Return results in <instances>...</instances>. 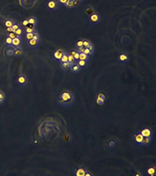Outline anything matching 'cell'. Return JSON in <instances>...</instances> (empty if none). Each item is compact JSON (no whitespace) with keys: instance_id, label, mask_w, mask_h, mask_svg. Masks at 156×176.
<instances>
[{"instance_id":"1","label":"cell","mask_w":156,"mask_h":176,"mask_svg":"<svg viewBox=\"0 0 156 176\" xmlns=\"http://www.w3.org/2000/svg\"><path fill=\"white\" fill-rule=\"evenodd\" d=\"M75 100L76 98L73 93L69 90H65L59 95L57 104L61 106H71L75 103Z\"/></svg>"},{"instance_id":"2","label":"cell","mask_w":156,"mask_h":176,"mask_svg":"<svg viewBox=\"0 0 156 176\" xmlns=\"http://www.w3.org/2000/svg\"><path fill=\"white\" fill-rule=\"evenodd\" d=\"M88 23L92 26H96V25H98L102 20V17L98 12H94L93 14L88 16Z\"/></svg>"},{"instance_id":"3","label":"cell","mask_w":156,"mask_h":176,"mask_svg":"<svg viewBox=\"0 0 156 176\" xmlns=\"http://www.w3.org/2000/svg\"><path fill=\"white\" fill-rule=\"evenodd\" d=\"M46 9L49 12H54L59 9V4L57 3V0H48L47 4H46Z\"/></svg>"},{"instance_id":"4","label":"cell","mask_w":156,"mask_h":176,"mask_svg":"<svg viewBox=\"0 0 156 176\" xmlns=\"http://www.w3.org/2000/svg\"><path fill=\"white\" fill-rule=\"evenodd\" d=\"M16 84L20 87H26L29 84V78L24 74H20L16 79Z\"/></svg>"},{"instance_id":"5","label":"cell","mask_w":156,"mask_h":176,"mask_svg":"<svg viewBox=\"0 0 156 176\" xmlns=\"http://www.w3.org/2000/svg\"><path fill=\"white\" fill-rule=\"evenodd\" d=\"M88 170L83 167H76L73 168V174L75 176H85Z\"/></svg>"},{"instance_id":"6","label":"cell","mask_w":156,"mask_h":176,"mask_svg":"<svg viewBox=\"0 0 156 176\" xmlns=\"http://www.w3.org/2000/svg\"><path fill=\"white\" fill-rule=\"evenodd\" d=\"M130 60V57L126 53H121L118 56V62L121 65H125Z\"/></svg>"},{"instance_id":"7","label":"cell","mask_w":156,"mask_h":176,"mask_svg":"<svg viewBox=\"0 0 156 176\" xmlns=\"http://www.w3.org/2000/svg\"><path fill=\"white\" fill-rule=\"evenodd\" d=\"M39 44H40V40H37L34 38L29 40V41H26V45L30 50H34V48H37L39 46Z\"/></svg>"},{"instance_id":"8","label":"cell","mask_w":156,"mask_h":176,"mask_svg":"<svg viewBox=\"0 0 156 176\" xmlns=\"http://www.w3.org/2000/svg\"><path fill=\"white\" fill-rule=\"evenodd\" d=\"M65 51L63 50L62 48H58V50H56L54 52V54H53V59L55 61H57V62H59L61 59V57H62V56L65 54Z\"/></svg>"},{"instance_id":"9","label":"cell","mask_w":156,"mask_h":176,"mask_svg":"<svg viewBox=\"0 0 156 176\" xmlns=\"http://www.w3.org/2000/svg\"><path fill=\"white\" fill-rule=\"evenodd\" d=\"M140 134L143 137H150V138L154 137V131L151 128H143L142 130L140 131Z\"/></svg>"},{"instance_id":"10","label":"cell","mask_w":156,"mask_h":176,"mask_svg":"<svg viewBox=\"0 0 156 176\" xmlns=\"http://www.w3.org/2000/svg\"><path fill=\"white\" fill-rule=\"evenodd\" d=\"M81 70H82V68H81V67L80 66L78 65L77 62H75V63H73V64H71V68H70V71H71V72L73 73V74L80 73V72H81Z\"/></svg>"},{"instance_id":"11","label":"cell","mask_w":156,"mask_h":176,"mask_svg":"<svg viewBox=\"0 0 156 176\" xmlns=\"http://www.w3.org/2000/svg\"><path fill=\"white\" fill-rule=\"evenodd\" d=\"M22 37H16L12 40V44L11 46L14 48H20L21 47V44H22Z\"/></svg>"},{"instance_id":"12","label":"cell","mask_w":156,"mask_h":176,"mask_svg":"<svg viewBox=\"0 0 156 176\" xmlns=\"http://www.w3.org/2000/svg\"><path fill=\"white\" fill-rule=\"evenodd\" d=\"M143 138V136L142 134H141L140 132H139V133L135 134L133 135V137H132V140H133V141H134L135 144H137V145L140 146L141 142H142Z\"/></svg>"},{"instance_id":"13","label":"cell","mask_w":156,"mask_h":176,"mask_svg":"<svg viewBox=\"0 0 156 176\" xmlns=\"http://www.w3.org/2000/svg\"><path fill=\"white\" fill-rule=\"evenodd\" d=\"M116 146H117V141L114 139L109 140V141L107 142V148H108L109 150L115 149V148L116 147Z\"/></svg>"},{"instance_id":"14","label":"cell","mask_w":156,"mask_h":176,"mask_svg":"<svg viewBox=\"0 0 156 176\" xmlns=\"http://www.w3.org/2000/svg\"><path fill=\"white\" fill-rule=\"evenodd\" d=\"M14 52V48H13L12 46H8L4 50V54L7 57H13Z\"/></svg>"},{"instance_id":"15","label":"cell","mask_w":156,"mask_h":176,"mask_svg":"<svg viewBox=\"0 0 156 176\" xmlns=\"http://www.w3.org/2000/svg\"><path fill=\"white\" fill-rule=\"evenodd\" d=\"M152 140H153V138L143 137V140H142V142H141V144H140V146H149L152 143Z\"/></svg>"},{"instance_id":"16","label":"cell","mask_w":156,"mask_h":176,"mask_svg":"<svg viewBox=\"0 0 156 176\" xmlns=\"http://www.w3.org/2000/svg\"><path fill=\"white\" fill-rule=\"evenodd\" d=\"M36 26H33V25L28 24L26 26L24 27V34L25 33H30V32H36Z\"/></svg>"},{"instance_id":"17","label":"cell","mask_w":156,"mask_h":176,"mask_svg":"<svg viewBox=\"0 0 156 176\" xmlns=\"http://www.w3.org/2000/svg\"><path fill=\"white\" fill-rule=\"evenodd\" d=\"M23 54H24V51H23V50L21 48H14L13 57H14V58H20V57H21Z\"/></svg>"},{"instance_id":"18","label":"cell","mask_w":156,"mask_h":176,"mask_svg":"<svg viewBox=\"0 0 156 176\" xmlns=\"http://www.w3.org/2000/svg\"><path fill=\"white\" fill-rule=\"evenodd\" d=\"M65 7L67 8V9H75V0H67L65 4Z\"/></svg>"},{"instance_id":"19","label":"cell","mask_w":156,"mask_h":176,"mask_svg":"<svg viewBox=\"0 0 156 176\" xmlns=\"http://www.w3.org/2000/svg\"><path fill=\"white\" fill-rule=\"evenodd\" d=\"M71 63H69V62L60 63V68L62 69L63 71H65V72H66V71H68V70H70V68H71Z\"/></svg>"},{"instance_id":"20","label":"cell","mask_w":156,"mask_h":176,"mask_svg":"<svg viewBox=\"0 0 156 176\" xmlns=\"http://www.w3.org/2000/svg\"><path fill=\"white\" fill-rule=\"evenodd\" d=\"M14 22L13 20H11V19H6V20H3V26H4L6 28H9V27H11L14 24Z\"/></svg>"},{"instance_id":"21","label":"cell","mask_w":156,"mask_h":176,"mask_svg":"<svg viewBox=\"0 0 156 176\" xmlns=\"http://www.w3.org/2000/svg\"><path fill=\"white\" fill-rule=\"evenodd\" d=\"M94 12H96V10L92 6H87V7L85 8V14H87V16H90V14H93Z\"/></svg>"},{"instance_id":"22","label":"cell","mask_w":156,"mask_h":176,"mask_svg":"<svg viewBox=\"0 0 156 176\" xmlns=\"http://www.w3.org/2000/svg\"><path fill=\"white\" fill-rule=\"evenodd\" d=\"M27 20H28L29 24L33 25V26H37V23H38V20H37V19L36 18L35 16H30Z\"/></svg>"},{"instance_id":"23","label":"cell","mask_w":156,"mask_h":176,"mask_svg":"<svg viewBox=\"0 0 156 176\" xmlns=\"http://www.w3.org/2000/svg\"><path fill=\"white\" fill-rule=\"evenodd\" d=\"M88 61L89 60H78L77 61V63L78 65L80 66L81 67V68H85V67H87L88 66Z\"/></svg>"},{"instance_id":"24","label":"cell","mask_w":156,"mask_h":176,"mask_svg":"<svg viewBox=\"0 0 156 176\" xmlns=\"http://www.w3.org/2000/svg\"><path fill=\"white\" fill-rule=\"evenodd\" d=\"M37 32V31H36ZM30 32V33H25V36H24V38H25V40H26V41H29V40H31V39H32L33 38V37H34V34H35V32Z\"/></svg>"},{"instance_id":"25","label":"cell","mask_w":156,"mask_h":176,"mask_svg":"<svg viewBox=\"0 0 156 176\" xmlns=\"http://www.w3.org/2000/svg\"><path fill=\"white\" fill-rule=\"evenodd\" d=\"M14 33H15V35L17 36V37H22V36L24 35V27L21 26L20 28H18L17 30L14 32Z\"/></svg>"},{"instance_id":"26","label":"cell","mask_w":156,"mask_h":176,"mask_svg":"<svg viewBox=\"0 0 156 176\" xmlns=\"http://www.w3.org/2000/svg\"><path fill=\"white\" fill-rule=\"evenodd\" d=\"M68 56H69V53L68 52H65V54H63L61 59L59 61V63H62V62H68Z\"/></svg>"},{"instance_id":"27","label":"cell","mask_w":156,"mask_h":176,"mask_svg":"<svg viewBox=\"0 0 156 176\" xmlns=\"http://www.w3.org/2000/svg\"><path fill=\"white\" fill-rule=\"evenodd\" d=\"M5 99H6L5 94L2 90H0V106L3 105V103L5 102Z\"/></svg>"},{"instance_id":"28","label":"cell","mask_w":156,"mask_h":176,"mask_svg":"<svg viewBox=\"0 0 156 176\" xmlns=\"http://www.w3.org/2000/svg\"><path fill=\"white\" fill-rule=\"evenodd\" d=\"M147 174L149 176H154L155 174V168L153 167H150L147 169Z\"/></svg>"},{"instance_id":"29","label":"cell","mask_w":156,"mask_h":176,"mask_svg":"<svg viewBox=\"0 0 156 176\" xmlns=\"http://www.w3.org/2000/svg\"><path fill=\"white\" fill-rule=\"evenodd\" d=\"M79 60H89V56H87L84 53H80L79 54Z\"/></svg>"},{"instance_id":"30","label":"cell","mask_w":156,"mask_h":176,"mask_svg":"<svg viewBox=\"0 0 156 176\" xmlns=\"http://www.w3.org/2000/svg\"><path fill=\"white\" fill-rule=\"evenodd\" d=\"M21 26V24H19V23H14L13 26H11V30H12V32H14L16 30H17L18 28H20V27Z\"/></svg>"},{"instance_id":"31","label":"cell","mask_w":156,"mask_h":176,"mask_svg":"<svg viewBox=\"0 0 156 176\" xmlns=\"http://www.w3.org/2000/svg\"><path fill=\"white\" fill-rule=\"evenodd\" d=\"M84 54H86L87 56H93V54H94V52L93 51H92V50H90L89 48H85V50H84Z\"/></svg>"},{"instance_id":"32","label":"cell","mask_w":156,"mask_h":176,"mask_svg":"<svg viewBox=\"0 0 156 176\" xmlns=\"http://www.w3.org/2000/svg\"><path fill=\"white\" fill-rule=\"evenodd\" d=\"M12 38H10L9 37V36H7L6 37V38H5V44L7 46H11V44H12Z\"/></svg>"},{"instance_id":"33","label":"cell","mask_w":156,"mask_h":176,"mask_svg":"<svg viewBox=\"0 0 156 176\" xmlns=\"http://www.w3.org/2000/svg\"><path fill=\"white\" fill-rule=\"evenodd\" d=\"M81 46H83V39H78L76 43V48L81 47Z\"/></svg>"},{"instance_id":"34","label":"cell","mask_w":156,"mask_h":176,"mask_svg":"<svg viewBox=\"0 0 156 176\" xmlns=\"http://www.w3.org/2000/svg\"><path fill=\"white\" fill-rule=\"evenodd\" d=\"M97 104L98 105H99V106H102V105H104V101H105V100L104 99H102V98H98V97H97Z\"/></svg>"},{"instance_id":"35","label":"cell","mask_w":156,"mask_h":176,"mask_svg":"<svg viewBox=\"0 0 156 176\" xmlns=\"http://www.w3.org/2000/svg\"><path fill=\"white\" fill-rule=\"evenodd\" d=\"M68 62L71 63V64H73V63L77 62L75 59H74V57L72 56H71L70 54H69V56H68Z\"/></svg>"},{"instance_id":"36","label":"cell","mask_w":156,"mask_h":176,"mask_svg":"<svg viewBox=\"0 0 156 176\" xmlns=\"http://www.w3.org/2000/svg\"><path fill=\"white\" fill-rule=\"evenodd\" d=\"M66 1L67 0H57V3H58L59 6H65Z\"/></svg>"},{"instance_id":"37","label":"cell","mask_w":156,"mask_h":176,"mask_svg":"<svg viewBox=\"0 0 156 176\" xmlns=\"http://www.w3.org/2000/svg\"><path fill=\"white\" fill-rule=\"evenodd\" d=\"M91 44V42L90 41H88V40H86V39H83V46L85 48H87L88 47V45Z\"/></svg>"},{"instance_id":"38","label":"cell","mask_w":156,"mask_h":176,"mask_svg":"<svg viewBox=\"0 0 156 176\" xmlns=\"http://www.w3.org/2000/svg\"><path fill=\"white\" fill-rule=\"evenodd\" d=\"M85 48H86L84 47V46H81V47H79V48H77L76 50H77L79 53H83L84 50H85Z\"/></svg>"},{"instance_id":"39","label":"cell","mask_w":156,"mask_h":176,"mask_svg":"<svg viewBox=\"0 0 156 176\" xmlns=\"http://www.w3.org/2000/svg\"><path fill=\"white\" fill-rule=\"evenodd\" d=\"M87 48H89L90 50H92V51H93V52H94V50H95V46H94L93 44H92L91 43V44H89V45H88Z\"/></svg>"},{"instance_id":"40","label":"cell","mask_w":156,"mask_h":176,"mask_svg":"<svg viewBox=\"0 0 156 176\" xmlns=\"http://www.w3.org/2000/svg\"><path fill=\"white\" fill-rule=\"evenodd\" d=\"M28 24H29L28 20H27V19H26V20H23V22H22V23H21V26H22L23 27H25V26H26Z\"/></svg>"},{"instance_id":"41","label":"cell","mask_w":156,"mask_h":176,"mask_svg":"<svg viewBox=\"0 0 156 176\" xmlns=\"http://www.w3.org/2000/svg\"><path fill=\"white\" fill-rule=\"evenodd\" d=\"M8 36H9V37L10 38H12V39H14V38H16V37H17V36L15 35V33H14V32H10L9 34L8 35Z\"/></svg>"},{"instance_id":"42","label":"cell","mask_w":156,"mask_h":176,"mask_svg":"<svg viewBox=\"0 0 156 176\" xmlns=\"http://www.w3.org/2000/svg\"><path fill=\"white\" fill-rule=\"evenodd\" d=\"M98 98H102V99H104V100H106V97H105V95L103 94H99L98 95Z\"/></svg>"},{"instance_id":"43","label":"cell","mask_w":156,"mask_h":176,"mask_svg":"<svg viewBox=\"0 0 156 176\" xmlns=\"http://www.w3.org/2000/svg\"><path fill=\"white\" fill-rule=\"evenodd\" d=\"M85 176H92V174H90V173H89V171H87V173H86Z\"/></svg>"},{"instance_id":"44","label":"cell","mask_w":156,"mask_h":176,"mask_svg":"<svg viewBox=\"0 0 156 176\" xmlns=\"http://www.w3.org/2000/svg\"><path fill=\"white\" fill-rule=\"evenodd\" d=\"M77 1H78V2H80V3L81 4V3H82V2L84 1V0H77Z\"/></svg>"}]
</instances>
